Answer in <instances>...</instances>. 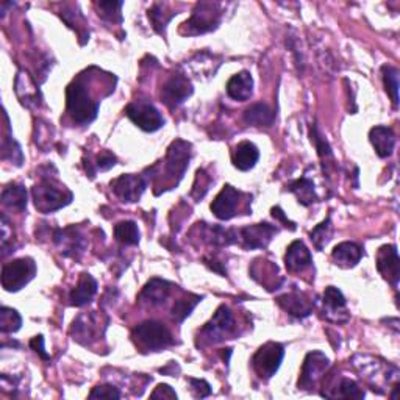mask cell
I'll return each instance as SVG.
<instances>
[{
	"label": "cell",
	"instance_id": "obj_38",
	"mask_svg": "<svg viewBox=\"0 0 400 400\" xmlns=\"http://www.w3.org/2000/svg\"><path fill=\"white\" fill-rule=\"evenodd\" d=\"M122 5H124L122 2H99L97 3L99 16L110 22H121L122 21V15H121Z\"/></svg>",
	"mask_w": 400,
	"mask_h": 400
},
{
	"label": "cell",
	"instance_id": "obj_25",
	"mask_svg": "<svg viewBox=\"0 0 400 400\" xmlns=\"http://www.w3.org/2000/svg\"><path fill=\"white\" fill-rule=\"evenodd\" d=\"M331 257L335 259L336 264L343 266V268H353L357 266L359 259L363 257V250L355 243H341L338 244L331 252Z\"/></svg>",
	"mask_w": 400,
	"mask_h": 400
},
{
	"label": "cell",
	"instance_id": "obj_40",
	"mask_svg": "<svg viewBox=\"0 0 400 400\" xmlns=\"http://www.w3.org/2000/svg\"><path fill=\"white\" fill-rule=\"evenodd\" d=\"M0 236H2V257H6L11 252L8 245H13V236H15V231H13V227H10L8 219L5 215H2V225H0Z\"/></svg>",
	"mask_w": 400,
	"mask_h": 400
},
{
	"label": "cell",
	"instance_id": "obj_22",
	"mask_svg": "<svg viewBox=\"0 0 400 400\" xmlns=\"http://www.w3.org/2000/svg\"><path fill=\"white\" fill-rule=\"evenodd\" d=\"M258 158H259L258 148L250 141L239 143L235 148V152H233V164H235L236 169L243 172L250 171L253 166L257 164Z\"/></svg>",
	"mask_w": 400,
	"mask_h": 400
},
{
	"label": "cell",
	"instance_id": "obj_43",
	"mask_svg": "<svg viewBox=\"0 0 400 400\" xmlns=\"http://www.w3.org/2000/svg\"><path fill=\"white\" fill-rule=\"evenodd\" d=\"M115 164H116V157L113 155V153H110V152H103L102 155H99V158H97L96 168L99 171H108Z\"/></svg>",
	"mask_w": 400,
	"mask_h": 400
},
{
	"label": "cell",
	"instance_id": "obj_15",
	"mask_svg": "<svg viewBox=\"0 0 400 400\" xmlns=\"http://www.w3.org/2000/svg\"><path fill=\"white\" fill-rule=\"evenodd\" d=\"M377 269L386 282L397 286L400 278V259L396 245H383L377 253Z\"/></svg>",
	"mask_w": 400,
	"mask_h": 400
},
{
	"label": "cell",
	"instance_id": "obj_33",
	"mask_svg": "<svg viewBox=\"0 0 400 400\" xmlns=\"http://www.w3.org/2000/svg\"><path fill=\"white\" fill-rule=\"evenodd\" d=\"M333 235V225H331V219L327 217L324 222H321L319 225L315 227V230L310 233V238L313 244H315V248L317 250H322L327 243L331 239Z\"/></svg>",
	"mask_w": 400,
	"mask_h": 400
},
{
	"label": "cell",
	"instance_id": "obj_7",
	"mask_svg": "<svg viewBox=\"0 0 400 400\" xmlns=\"http://www.w3.org/2000/svg\"><path fill=\"white\" fill-rule=\"evenodd\" d=\"M125 115L144 131L153 133L164 125V119L155 106L148 102H133L125 108Z\"/></svg>",
	"mask_w": 400,
	"mask_h": 400
},
{
	"label": "cell",
	"instance_id": "obj_39",
	"mask_svg": "<svg viewBox=\"0 0 400 400\" xmlns=\"http://www.w3.org/2000/svg\"><path fill=\"white\" fill-rule=\"evenodd\" d=\"M210 183H211V178L206 176V172L203 169H199L197 176H196L194 186H192L191 196L194 197L196 200H200L206 194V191H208Z\"/></svg>",
	"mask_w": 400,
	"mask_h": 400
},
{
	"label": "cell",
	"instance_id": "obj_42",
	"mask_svg": "<svg viewBox=\"0 0 400 400\" xmlns=\"http://www.w3.org/2000/svg\"><path fill=\"white\" fill-rule=\"evenodd\" d=\"M90 399H121V392L111 385H100L91 391Z\"/></svg>",
	"mask_w": 400,
	"mask_h": 400
},
{
	"label": "cell",
	"instance_id": "obj_3",
	"mask_svg": "<svg viewBox=\"0 0 400 400\" xmlns=\"http://www.w3.org/2000/svg\"><path fill=\"white\" fill-rule=\"evenodd\" d=\"M133 339L145 350H162L174 344L168 327L158 321H145L133 330Z\"/></svg>",
	"mask_w": 400,
	"mask_h": 400
},
{
	"label": "cell",
	"instance_id": "obj_20",
	"mask_svg": "<svg viewBox=\"0 0 400 400\" xmlns=\"http://www.w3.org/2000/svg\"><path fill=\"white\" fill-rule=\"evenodd\" d=\"M253 92V78L248 71L239 72V74L233 76L229 83H227V94L233 100L238 102H245L249 100Z\"/></svg>",
	"mask_w": 400,
	"mask_h": 400
},
{
	"label": "cell",
	"instance_id": "obj_16",
	"mask_svg": "<svg viewBox=\"0 0 400 400\" xmlns=\"http://www.w3.org/2000/svg\"><path fill=\"white\" fill-rule=\"evenodd\" d=\"M324 316L330 322H348L349 311L343 292L335 286H329L324 292Z\"/></svg>",
	"mask_w": 400,
	"mask_h": 400
},
{
	"label": "cell",
	"instance_id": "obj_29",
	"mask_svg": "<svg viewBox=\"0 0 400 400\" xmlns=\"http://www.w3.org/2000/svg\"><path fill=\"white\" fill-rule=\"evenodd\" d=\"M288 190L294 194L299 200V203H302L305 206H308L311 203L317 202V194H316V190H315V183L308 180L306 177L303 178H299L296 182H292Z\"/></svg>",
	"mask_w": 400,
	"mask_h": 400
},
{
	"label": "cell",
	"instance_id": "obj_21",
	"mask_svg": "<svg viewBox=\"0 0 400 400\" xmlns=\"http://www.w3.org/2000/svg\"><path fill=\"white\" fill-rule=\"evenodd\" d=\"M15 88H16V94L21 100V103L25 106H33V105H38L39 102V91H38V86L36 83L33 82V78L27 74L25 71H19L17 76H16V83H15Z\"/></svg>",
	"mask_w": 400,
	"mask_h": 400
},
{
	"label": "cell",
	"instance_id": "obj_23",
	"mask_svg": "<svg viewBox=\"0 0 400 400\" xmlns=\"http://www.w3.org/2000/svg\"><path fill=\"white\" fill-rule=\"evenodd\" d=\"M97 292V282L90 274H82L78 283L71 292V303L74 306H83L90 303Z\"/></svg>",
	"mask_w": 400,
	"mask_h": 400
},
{
	"label": "cell",
	"instance_id": "obj_30",
	"mask_svg": "<svg viewBox=\"0 0 400 400\" xmlns=\"http://www.w3.org/2000/svg\"><path fill=\"white\" fill-rule=\"evenodd\" d=\"M115 236L125 245H136L139 243L138 225L131 221H122L115 227Z\"/></svg>",
	"mask_w": 400,
	"mask_h": 400
},
{
	"label": "cell",
	"instance_id": "obj_5",
	"mask_svg": "<svg viewBox=\"0 0 400 400\" xmlns=\"http://www.w3.org/2000/svg\"><path fill=\"white\" fill-rule=\"evenodd\" d=\"M219 22H221L219 3L200 2L197 3L190 21H186L183 27L186 29V35H202V33H208L217 29Z\"/></svg>",
	"mask_w": 400,
	"mask_h": 400
},
{
	"label": "cell",
	"instance_id": "obj_45",
	"mask_svg": "<svg viewBox=\"0 0 400 400\" xmlns=\"http://www.w3.org/2000/svg\"><path fill=\"white\" fill-rule=\"evenodd\" d=\"M152 399H177L176 391L169 385H158L157 390L150 394Z\"/></svg>",
	"mask_w": 400,
	"mask_h": 400
},
{
	"label": "cell",
	"instance_id": "obj_8",
	"mask_svg": "<svg viewBox=\"0 0 400 400\" xmlns=\"http://www.w3.org/2000/svg\"><path fill=\"white\" fill-rule=\"evenodd\" d=\"M233 329H235V322H233L231 311L229 310V306L221 305L216 310L215 316L210 319V322H206L203 325V329L200 330V333H202V336L205 339H208L210 343L216 344L227 339V336L230 335Z\"/></svg>",
	"mask_w": 400,
	"mask_h": 400
},
{
	"label": "cell",
	"instance_id": "obj_10",
	"mask_svg": "<svg viewBox=\"0 0 400 400\" xmlns=\"http://www.w3.org/2000/svg\"><path fill=\"white\" fill-rule=\"evenodd\" d=\"M191 158V144L183 141V139H177L172 143L168 149V155H166L164 168L171 178L176 180V185L178 180L183 177L186 168H188Z\"/></svg>",
	"mask_w": 400,
	"mask_h": 400
},
{
	"label": "cell",
	"instance_id": "obj_12",
	"mask_svg": "<svg viewBox=\"0 0 400 400\" xmlns=\"http://www.w3.org/2000/svg\"><path fill=\"white\" fill-rule=\"evenodd\" d=\"M277 235V229L271 224H255L244 227L238 231V238H241L244 249H264L268 248L272 236Z\"/></svg>",
	"mask_w": 400,
	"mask_h": 400
},
{
	"label": "cell",
	"instance_id": "obj_44",
	"mask_svg": "<svg viewBox=\"0 0 400 400\" xmlns=\"http://www.w3.org/2000/svg\"><path fill=\"white\" fill-rule=\"evenodd\" d=\"M190 383H191V386H192V390H194L197 397H206V396H210L211 388H210V385L205 382V380L190 378Z\"/></svg>",
	"mask_w": 400,
	"mask_h": 400
},
{
	"label": "cell",
	"instance_id": "obj_28",
	"mask_svg": "<svg viewBox=\"0 0 400 400\" xmlns=\"http://www.w3.org/2000/svg\"><path fill=\"white\" fill-rule=\"evenodd\" d=\"M27 200H29V194L22 185L13 183L2 191V203L10 210L24 211L27 208Z\"/></svg>",
	"mask_w": 400,
	"mask_h": 400
},
{
	"label": "cell",
	"instance_id": "obj_46",
	"mask_svg": "<svg viewBox=\"0 0 400 400\" xmlns=\"http://www.w3.org/2000/svg\"><path fill=\"white\" fill-rule=\"evenodd\" d=\"M30 345H31V349L35 350L36 353H39L44 359H50V357L45 353V349H44V338L39 335V336H35L30 341Z\"/></svg>",
	"mask_w": 400,
	"mask_h": 400
},
{
	"label": "cell",
	"instance_id": "obj_26",
	"mask_svg": "<svg viewBox=\"0 0 400 400\" xmlns=\"http://www.w3.org/2000/svg\"><path fill=\"white\" fill-rule=\"evenodd\" d=\"M244 121L253 127H271L276 121V111L266 103H255L245 110Z\"/></svg>",
	"mask_w": 400,
	"mask_h": 400
},
{
	"label": "cell",
	"instance_id": "obj_35",
	"mask_svg": "<svg viewBox=\"0 0 400 400\" xmlns=\"http://www.w3.org/2000/svg\"><path fill=\"white\" fill-rule=\"evenodd\" d=\"M330 397H343V399H363L364 391L350 378H343L336 386V391L330 394Z\"/></svg>",
	"mask_w": 400,
	"mask_h": 400
},
{
	"label": "cell",
	"instance_id": "obj_9",
	"mask_svg": "<svg viewBox=\"0 0 400 400\" xmlns=\"http://www.w3.org/2000/svg\"><path fill=\"white\" fill-rule=\"evenodd\" d=\"M330 368L329 358L325 357V353L315 350L310 352L308 355L305 357V362L302 366V372H300L299 378V388L303 390H311L319 380L324 377L327 369Z\"/></svg>",
	"mask_w": 400,
	"mask_h": 400
},
{
	"label": "cell",
	"instance_id": "obj_41",
	"mask_svg": "<svg viewBox=\"0 0 400 400\" xmlns=\"http://www.w3.org/2000/svg\"><path fill=\"white\" fill-rule=\"evenodd\" d=\"M149 17H150V21L153 24V27H155V30L158 33H163L164 29H166V24H168L171 19L168 17H164V13H163V5H153V8L149 11Z\"/></svg>",
	"mask_w": 400,
	"mask_h": 400
},
{
	"label": "cell",
	"instance_id": "obj_47",
	"mask_svg": "<svg viewBox=\"0 0 400 400\" xmlns=\"http://www.w3.org/2000/svg\"><path fill=\"white\" fill-rule=\"evenodd\" d=\"M272 216H274L276 219H278V221H282L285 227H290L291 230H296L294 222H291L290 219L285 216V213H283L282 208H280V206H276V208H272Z\"/></svg>",
	"mask_w": 400,
	"mask_h": 400
},
{
	"label": "cell",
	"instance_id": "obj_32",
	"mask_svg": "<svg viewBox=\"0 0 400 400\" xmlns=\"http://www.w3.org/2000/svg\"><path fill=\"white\" fill-rule=\"evenodd\" d=\"M22 325V317L16 310L2 306L0 310V330L3 333H15Z\"/></svg>",
	"mask_w": 400,
	"mask_h": 400
},
{
	"label": "cell",
	"instance_id": "obj_31",
	"mask_svg": "<svg viewBox=\"0 0 400 400\" xmlns=\"http://www.w3.org/2000/svg\"><path fill=\"white\" fill-rule=\"evenodd\" d=\"M6 119H8V116H6ZM2 159H8V162L15 163L16 166H21L24 162L21 145H19L11 136L10 122H8V133H6V136L3 138L2 143Z\"/></svg>",
	"mask_w": 400,
	"mask_h": 400
},
{
	"label": "cell",
	"instance_id": "obj_34",
	"mask_svg": "<svg viewBox=\"0 0 400 400\" xmlns=\"http://www.w3.org/2000/svg\"><path fill=\"white\" fill-rule=\"evenodd\" d=\"M383 82L386 92L391 96L392 103L397 106L399 103V71L392 66H383Z\"/></svg>",
	"mask_w": 400,
	"mask_h": 400
},
{
	"label": "cell",
	"instance_id": "obj_18",
	"mask_svg": "<svg viewBox=\"0 0 400 400\" xmlns=\"http://www.w3.org/2000/svg\"><path fill=\"white\" fill-rule=\"evenodd\" d=\"M285 264H286V269L292 272V274H296V272H302L306 268H310V266L313 264V258H311L308 248H306L302 241L292 243L288 248V250H286Z\"/></svg>",
	"mask_w": 400,
	"mask_h": 400
},
{
	"label": "cell",
	"instance_id": "obj_11",
	"mask_svg": "<svg viewBox=\"0 0 400 400\" xmlns=\"http://www.w3.org/2000/svg\"><path fill=\"white\" fill-rule=\"evenodd\" d=\"M243 192L233 188L230 185H225L222 191L219 192L216 199L211 203V211L221 221H229L238 213L239 202H241Z\"/></svg>",
	"mask_w": 400,
	"mask_h": 400
},
{
	"label": "cell",
	"instance_id": "obj_14",
	"mask_svg": "<svg viewBox=\"0 0 400 400\" xmlns=\"http://www.w3.org/2000/svg\"><path fill=\"white\" fill-rule=\"evenodd\" d=\"M191 94L192 85L190 80L183 76H172L168 82L164 83L162 90L163 102L168 105L169 108H177V106L182 105Z\"/></svg>",
	"mask_w": 400,
	"mask_h": 400
},
{
	"label": "cell",
	"instance_id": "obj_4",
	"mask_svg": "<svg viewBox=\"0 0 400 400\" xmlns=\"http://www.w3.org/2000/svg\"><path fill=\"white\" fill-rule=\"evenodd\" d=\"M36 276V264L31 258H19L3 266L2 286L5 291L16 292L29 285Z\"/></svg>",
	"mask_w": 400,
	"mask_h": 400
},
{
	"label": "cell",
	"instance_id": "obj_27",
	"mask_svg": "<svg viewBox=\"0 0 400 400\" xmlns=\"http://www.w3.org/2000/svg\"><path fill=\"white\" fill-rule=\"evenodd\" d=\"M55 243L63 249V253L68 257H76L77 252H83V239L78 236L74 227L64 230H57Z\"/></svg>",
	"mask_w": 400,
	"mask_h": 400
},
{
	"label": "cell",
	"instance_id": "obj_1",
	"mask_svg": "<svg viewBox=\"0 0 400 400\" xmlns=\"http://www.w3.org/2000/svg\"><path fill=\"white\" fill-rule=\"evenodd\" d=\"M100 102L92 97L86 88L83 78H77L66 90V106L71 117L80 125H86L94 121L99 113Z\"/></svg>",
	"mask_w": 400,
	"mask_h": 400
},
{
	"label": "cell",
	"instance_id": "obj_36",
	"mask_svg": "<svg viewBox=\"0 0 400 400\" xmlns=\"http://www.w3.org/2000/svg\"><path fill=\"white\" fill-rule=\"evenodd\" d=\"M202 300V297L192 296L191 299H180L176 302V305L172 306V317L176 319L177 322L185 321L186 317L191 315V311L196 308V305Z\"/></svg>",
	"mask_w": 400,
	"mask_h": 400
},
{
	"label": "cell",
	"instance_id": "obj_6",
	"mask_svg": "<svg viewBox=\"0 0 400 400\" xmlns=\"http://www.w3.org/2000/svg\"><path fill=\"white\" fill-rule=\"evenodd\" d=\"M285 349L282 344L278 343H266L257 350L255 355L252 358L253 369L262 378H271L276 376L280 364L283 362Z\"/></svg>",
	"mask_w": 400,
	"mask_h": 400
},
{
	"label": "cell",
	"instance_id": "obj_2",
	"mask_svg": "<svg viewBox=\"0 0 400 400\" xmlns=\"http://www.w3.org/2000/svg\"><path fill=\"white\" fill-rule=\"evenodd\" d=\"M33 200L36 208L48 215V213L57 211L72 202V192L66 190V186L57 183L53 178L44 177L41 182L33 188Z\"/></svg>",
	"mask_w": 400,
	"mask_h": 400
},
{
	"label": "cell",
	"instance_id": "obj_24",
	"mask_svg": "<svg viewBox=\"0 0 400 400\" xmlns=\"http://www.w3.org/2000/svg\"><path fill=\"white\" fill-rule=\"evenodd\" d=\"M171 283L163 278H152L150 282L144 286L141 292V300L149 305L164 303L169 297Z\"/></svg>",
	"mask_w": 400,
	"mask_h": 400
},
{
	"label": "cell",
	"instance_id": "obj_17",
	"mask_svg": "<svg viewBox=\"0 0 400 400\" xmlns=\"http://www.w3.org/2000/svg\"><path fill=\"white\" fill-rule=\"evenodd\" d=\"M277 303L282 306L285 311H288L291 316L299 319L308 316L313 311V306H315L313 300H310L303 292L299 291H292L285 296H280L277 299Z\"/></svg>",
	"mask_w": 400,
	"mask_h": 400
},
{
	"label": "cell",
	"instance_id": "obj_19",
	"mask_svg": "<svg viewBox=\"0 0 400 400\" xmlns=\"http://www.w3.org/2000/svg\"><path fill=\"white\" fill-rule=\"evenodd\" d=\"M369 139L380 158L391 157V153L392 150H394V145H396V136H394V131H392L390 127H383V125L374 127V129H372L369 133Z\"/></svg>",
	"mask_w": 400,
	"mask_h": 400
},
{
	"label": "cell",
	"instance_id": "obj_13",
	"mask_svg": "<svg viewBox=\"0 0 400 400\" xmlns=\"http://www.w3.org/2000/svg\"><path fill=\"white\" fill-rule=\"evenodd\" d=\"M111 188L115 194L127 203L138 202L145 191V180L141 176L127 174L117 177L111 182Z\"/></svg>",
	"mask_w": 400,
	"mask_h": 400
},
{
	"label": "cell",
	"instance_id": "obj_37",
	"mask_svg": "<svg viewBox=\"0 0 400 400\" xmlns=\"http://www.w3.org/2000/svg\"><path fill=\"white\" fill-rule=\"evenodd\" d=\"M311 141L315 143L319 157H321V159L324 162V166L330 164L329 162H331V163L335 162V159H333V152L330 149L329 143H327V139L321 135V133H319L316 125L311 127Z\"/></svg>",
	"mask_w": 400,
	"mask_h": 400
}]
</instances>
